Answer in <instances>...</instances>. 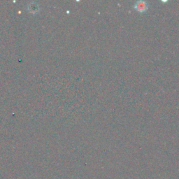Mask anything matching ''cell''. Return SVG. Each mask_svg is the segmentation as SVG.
I'll return each instance as SVG.
<instances>
[{"label": "cell", "mask_w": 179, "mask_h": 179, "mask_svg": "<svg viewBox=\"0 0 179 179\" xmlns=\"http://www.w3.org/2000/svg\"><path fill=\"white\" fill-rule=\"evenodd\" d=\"M134 7L139 12H144L148 9V5L144 1H139L134 5Z\"/></svg>", "instance_id": "obj_1"}]
</instances>
